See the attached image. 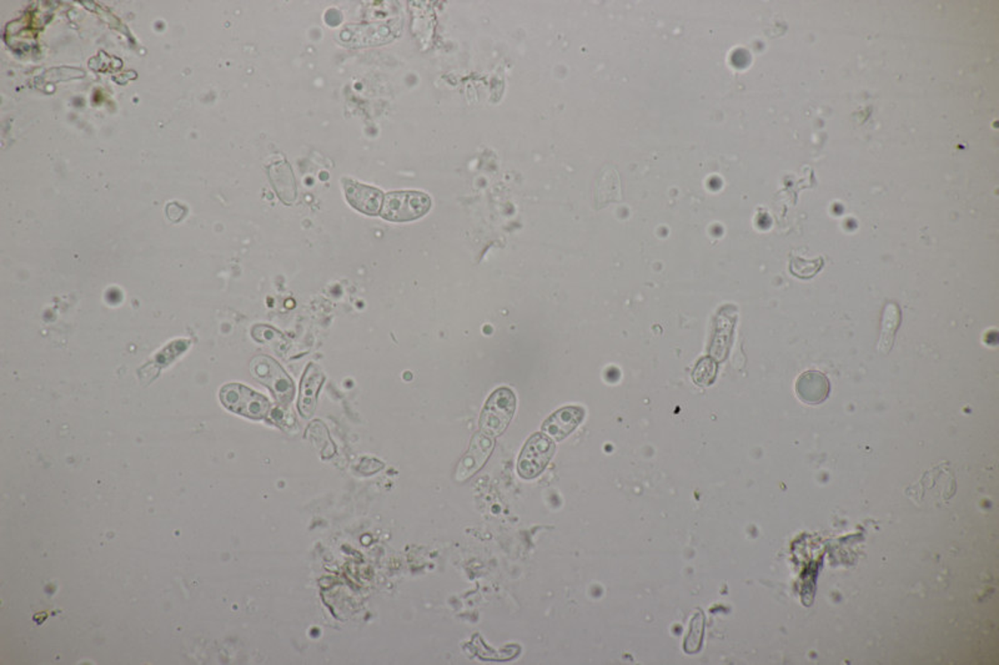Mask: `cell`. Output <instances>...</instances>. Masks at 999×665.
<instances>
[{"mask_svg": "<svg viewBox=\"0 0 999 665\" xmlns=\"http://www.w3.org/2000/svg\"><path fill=\"white\" fill-rule=\"evenodd\" d=\"M516 411V396L510 389L501 387L487 400L480 417V431L484 435L499 437L507 429Z\"/></svg>", "mask_w": 999, "mask_h": 665, "instance_id": "obj_2", "label": "cell"}, {"mask_svg": "<svg viewBox=\"0 0 999 665\" xmlns=\"http://www.w3.org/2000/svg\"><path fill=\"white\" fill-rule=\"evenodd\" d=\"M555 443L544 433L530 437L521 451L517 471L523 479H532L544 472L555 454Z\"/></svg>", "mask_w": 999, "mask_h": 665, "instance_id": "obj_5", "label": "cell"}, {"mask_svg": "<svg viewBox=\"0 0 999 665\" xmlns=\"http://www.w3.org/2000/svg\"><path fill=\"white\" fill-rule=\"evenodd\" d=\"M252 372L257 380L273 392L277 403L290 405L295 395L294 383L276 360L268 356L255 357L252 361Z\"/></svg>", "mask_w": 999, "mask_h": 665, "instance_id": "obj_4", "label": "cell"}, {"mask_svg": "<svg viewBox=\"0 0 999 665\" xmlns=\"http://www.w3.org/2000/svg\"><path fill=\"white\" fill-rule=\"evenodd\" d=\"M901 310L897 304H887L882 315L881 336L878 341V350L888 353L892 350L897 331L901 326Z\"/></svg>", "mask_w": 999, "mask_h": 665, "instance_id": "obj_11", "label": "cell"}, {"mask_svg": "<svg viewBox=\"0 0 999 665\" xmlns=\"http://www.w3.org/2000/svg\"><path fill=\"white\" fill-rule=\"evenodd\" d=\"M716 374V362L712 359H708V357H705V359H702L701 361L697 363L695 371H693V381L701 387L710 386V384H714Z\"/></svg>", "mask_w": 999, "mask_h": 665, "instance_id": "obj_13", "label": "cell"}, {"mask_svg": "<svg viewBox=\"0 0 999 665\" xmlns=\"http://www.w3.org/2000/svg\"><path fill=\"white\" fill-rule=\"evenodd\" d=\"M584 417L585 409L576 406L557 409L542 424V432L555 441H563L578 429Z\"/></svg>", "mask_w": 999, "mask_h": 665, "instance_id": "obj_7", "label": "cell"}, {"mask_svg": "<svg viewBox=\"0 0 999 665\" xmlns=\"http://www.w3.org/2000/svg\"><path fill=\"white\" fill-rule=\"evenodd\" d=\"M325 381V374L319 365L311 362L305 369L303 378H301L300 384V396H299L298 408L301 416L305 418H310L314 415L316 408L317 395H319L320 387L323 386Z\"/></svg>", "mask_w": 999, "mask_h": 665, "instance_id": "obj_10", "label": "cell"}, {"mask_svg": "<svg viewBox=\"0 0 999 665\" xmlns=\"http://www.w3.org/2000/svg\"><path fill=\"white\" fill-rule=\"evenodd\" d=\"M705 615L704 613H696L690 624L689 633L684 637L683 651L689 654H695L699 651L704 640Z\"/></svg>", "mask_w": 999, "mask_h": 665, "instance_id": "obj_12", "label": "cell"}, {"mask_svg": "<svg viewBox=\"0 0 999 665\" xmlns=\"http://www.w3.org/2000/svg\"><path fill=\"white\" fill-rule=\"evenodd\" d=\"M342 185H344L345 196H347L348 204L353 206L354 209L363 212V214L369 215V217H376V215L380 214L385 199L381 190L369 186V185L357 183L351 178H342Z\"/></svg>", "mask_w": 999, "mask_h": 665, "instance_id": "obj_6", "label": "cell"}, {"mask_svg": "<svg viewBox=\"0 0 999 665\" xmlns=\"http://www.w3.org/2000/svg\"><path fill=\"white\" fill-rule=\"evenodd\" d=\"M431 199L420 192H393L385 195L380 215L391 223H409L428 214Z\"/></svg>", "mask_w": 999, "mask_h": 665, "instance_id": "obj_1", "label": "cell"}, {"mask_svg": "<svg viewBox=\"0 0 999 665\" xmlns=\"http://www.w3.org/2000/svg\"><path fill=\"white\" fill-rule=\"evenodd\" d=\"M831 391V384L827 376L817 369L803 372L795 383V393L798 399L807 405H819L827 400Z\"/></svg>", "mask_w": 999, "mask_h": 665, "instance_id": "obj_9", "label": "cell"}, {"mask_svg": "<svg viewBox=\"0 0 999 665\" xmlns=\"http://www.w3.org/2000/svg\"><path fill=\"white\" fill-rule=\"evenodd\" d=\"M492 449L493 439L481 432L476 433L473 441H471L470 449L459 464L456 479L465 481V479L474 476L485 464L487 458L492 455Z\"/></svg>", "mask_w": 999, "mask_h": 665, "instance_id": "obj_8", "label": "cell"}, {"mask_svg": "<svg viewBox=\"0 0 999 665\" xmlns=\"http://www.w3.org/2000/svg\"><path fill=\"white\" fill-rule=\"evenodd\" d=\"M224 408L250 420H264L270 412V402L264 396L242 384H228L220 390Z\"/></svg>", "mask_w": 999, "mask_h": 665, "instance_id": "obj_3", "label": "cell"}]
</instances>
